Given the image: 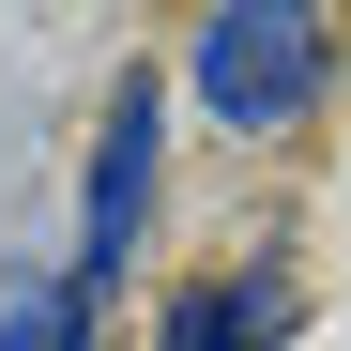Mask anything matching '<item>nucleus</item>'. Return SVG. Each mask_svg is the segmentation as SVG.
Segmentation results:
<instances>
[{"instance_id": "nucleus-1", "label": "nucleus", "mask_w": 351, "mask_h": 351, "mask_svg": "<svg viewBox=\"0 0 351 351\" xmlns=\"http://www.w3.org/2000/svg\"><path fill=\"white\" fill-rule=\"evenodd\" d=\"M321 92H336V16L321 0H229V16H199V107L214 123L275 138V123H306Z\"/></svg>"}, {"instance_id": "nucleus-2", "label": "nucleus", "mask_w": 351, "mask_h": 351, "mask_svg": "<svg viewBox=\"0 0 351 351\" xmlns=\"http://www.w3.org/2000/svg\"><path fill=\"white\" fill-rule=\"evenodd\" d=\"M153 77H123V107H107V138H92V199H77V260H62V351L92 336V306L123 290V260H138V214H153Z\"/></svg>"}, {"instance_id": "nucleus-3", "label": "nucleus", "mask_w": 351, "mask_h": 351, "mask_svg": "<svg viewBox=\"0 0 351 351\" xmlns=\"http://www.w3.org/2000/svg\"><path fill=\"white\" fill-rule=\"evenodd\" d=\"M275 336H290V275H214V290L168 306L153 351H275Z\"/></svg>"}, {"instance_id": "nucleus-4", "label": "nucleus", "mask_w": 351, "mask_h": 351, "mask_svg": "<svg viewBox=\"0 0 351 351\" xmlns=\"http://www.w3.org/2000/svg\"><path fill=\"white\" fill-rule=\"evenodd\" d=\"M0 351H62V321H31V306H16V321H0Z\"/></svg>"}]
</instances>
